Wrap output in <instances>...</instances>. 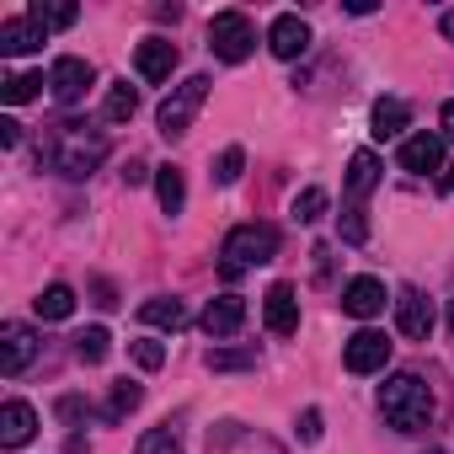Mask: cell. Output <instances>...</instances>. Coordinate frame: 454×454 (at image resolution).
Masks as SVG:
<instances>
[{"mask_svg":"<svg viewBox=\"0 0 454 454\" xmlns=\"http://www.w3.org/2000/svg\"><path fill=\"white\" fill-rule=\"evenodd\" d=\"M401 171H411V176L443 171V134H411L401 145Z\"/></svg>","mask_w":454,"mask_h":454,"instance_id":"obj_12","label":"cell"},{"mask_svg":"<svg viewBox=\"0 0 454 454\" xmlns=\"http://www.w3.org/2000/svg\"><path fill=\"white\" fill-rule=\"evenodd\" d=\"M406 123H411V107H406L401 97H380L374 113H369V134H374V139H395Z\"/></svg>","mask_w":454,"mask_h":454,"instance_id":"obj_18","label":"cell"},{"mask_svg":"<svg viewBox=\"0 0 454 454\" xmlns=\"http://www.w3.org/2000/svg\"><path fill=\"white\" fill-rule=\"evenodd\" d=\"M134 454H182V438L171 433V427H150L145 438H139V449Z\"/></svg>","mask_w":454,"mask_h":454,"instance_id":"obj_29","label":"cell"},{"mask_svg":"<svg viewBox=\"0 0 454 454\" xmlns=\"http://www.w3.org/2000/svg\"><path fill=\"white\" fill-rule=\"evenodd\" d=\"M443 187H449V192H454V166H449V176H443Z\"/></svg>","mask_w":454,"mask_h":454,"instance_id":"obj_40","label":"cell"},{"mask_svg":"<svg viewBox=\"0 0 454 454\" xmlns=\"http://www.w3.org/2000/svg\"><path fill=\"white\" fill-rule=\"evenodd\" d=\"M134 70H139V81H171V70H176V43H171V38H145V43L134 49Z\"/></svg>","mask_w":454,"mask_h":454,"instance_id":"obj_11","label":"cell"},{"mask_svg":"<svg viewBox=\"0 0 454 454\" xmlns=\"http://www.w3.org/2000/svg\"><path fill=\"white\" fill-rule=\"evenodd\" d=\"M342 310H348V316H358V321L380 316V310H385V284H380V278H369V273H364V278H353V284L342 289Z\"/></svg>","mask_w":454,"mask_h":454,"instance_id":"obj_17","label":"cell"},{"mask_svg":"<svg viewBox=\"0 0 454 454\" xmlns=\"http://www.w3.org/2000/svg\"><path fill=\"white\" fill-rule=\"evenodd\" d=\"M241 166H247V150H241V145H231V150L219 155V166H214V182H219V187L241 182Z\"/></svg>","mask_w":454,"mask_h":454,"instance_id":"obj_31","label":"cell"},{"mask_svg":"<svg viewBox=\"0 0 454 454\" xmlns=\"http://www.w3.org/2000/svg\"><path fill=\"white\" fill-rule=\"evenodd\" d=\"M113 353V337H107V326H86L81 337H75V358L81 364H102Z\"/></svg>","mask_w":454,"mask_h":454,"instance_id":"obj_24","label":"cell"},{"mask_svg":"<svg viewBox=\"0 0 454 454\" xmlns=\"http://www.w3.org/2000/svg\"><path fill=\"white\" fill-rule=\"evenodd\" d=\"M374 187H380V155H374V150H358V155L348 160V198L364 203Z\"/></svg>","mask_w":454,"mask_h":454,"instance_id":"obj_19","label":"cell"},{"mask_svg":"<svg viewBox=\"0 0 454 454\" xmlns=\"http://www.w3.org/2000/svg\"><path fill=\"white\" fill-rule=\"evenodd\" d=\"M38 86H43V75H12L6 86H0V97H6L12 107H22V102H33V97H38Z\"/></svg>","mask_w":454,"mask_h":454,"instance_id":"obj_30","label":"cell"},{"mask_svg":"<svg viewBox=\"0 0 454 454\" xmlns=\"http://www.w3.org/2000/svg\"><path fill=\"white\" fill-rule=\"evenodd\" d=\"M395 326H401V337L427 342V332H433V305H427L417 289H401V294H395Z\"/></svg>","mask_w":454,"mask_h":454,"instance_id":"obj_13","label":"cell"},{"mask_svg":"<svg viewBox=\"0 0 454 454\" xmlns=\"http://www.w3.org/2000/svg\"><path fill=\"white\" fill-rule=\"evenodd\" d=\"M380 411L395 433H417V427L433 422V390L417 374H390L380 385Z\"/></svg>","mask_w":454,"mask_h":454,"instance_id":"obj_1","label":"cell"},{"mask_svg":"<svg viewBox=\"0 0 454 454\" xmlns=\"http://www.w3.org/2000/svg\"><path fill=\"white\" fill-rule=\"evenodd\" d=\"M300 438H305V443H316V438H321V411H316V406L300 417Z\"/></svg>","mask_w":454,"mask_h":454,"instance_id":"obj_35","label":"cell"},{"mask_svg":"<svg viewBox=\"0 0 454 454\" xmlns=\"http://www.w3.org/2000/svg\"><path fill=\"white\" fill-rule=\"evenodd\" d=\"M91 81H97V70H91L86 59H75V54L54 59V70H49V91H54V102H59V107H75V102H86Z\"/></svg>","mask_w":454,"mask_h":454,"instance_id":"obj_6","label":"cell"},{"mask_svg":"<svg viewBox=\"0 0 454 454\" xmlns=\"http://www.w3.org/2000/svg\"><path fill=\"white\" fill-rule=\"evenodd\" d=\"M449 332H454V300H449Z\"/></svg>","mask_w":454,"mask_h":454,"instance_id":"obj_41","label":"cell"},{"mask_svg":"<svg viewBox=\"0 0 454 454\" xmlns=\"http://www.w3.org/2000/svg\"><path fill=\"white\" fill-rule=\"evenodd\" d=\"M139 401H145V385H139V380H118V385H113V395H107V417L118 422V417H129Z\"/></svg>","mask_w":454,"mask_h":454,"instance_id":"obj_25","label":"cell"},{"mask_svg":"<svg viewBox=\"0 0 454 454\" xmlns=\"http://www.w3.org/2000/svg\"><path fill=\"white\" fill-rule=\"evenodd\" d=\"M342 364H348V374H380V369L390 364V337L374 332V326L353 332L348 348H342Z\"/></svg>","mask_w":454,"mask_h":454,"instance_id":"obj_7","label":"cell"},{"mask_svg":"<svg viewBox=\"0 0 454 454\" xmlns=\"http://www.w3.org/2000/svg\"><path fill=\"white\" fill-rule=\"evenodd\" d=\"M27 17H33V22H43V27H70L81 12H75V6H43V0H38V6H33Z\"/></svg>","mask_w":454,"mask_h":454,"instance_id":"obj_32","label":"cell"},{"mask_svg":"<svg viewBox=\"0 0 454 454\" xmlns=\"http://www.w3.org/2000/svg\"><path fill=\"white\" fill-rule=\"evenodd\" d=\"M145 176H150V166H145V160H129V166H123V182H129V187H139Z\"/></svg>","mask_w":454,"mask_h":454,"instance_id":"obj_37","label":"cell"},{"mask_svg":"<svg viewBox=\"0 0 454 454\" xmlns=\"http://www.w3.org/2000/svg\"><path fill=\"white\" fill-rule=\"evenodd\" d=\"M33 310H38L43 321H65V316L75 310V289H70V284H49V289L33 300Z\"/></svg>","mask_w":454,"mask_h":454,"instance_id":"obj_23","label":"cell"},{"mask_svg":"<svg viewBox=\"0 0 454 454\" xmlns=\"http://www.w3.org/2000/svg\"><path fill=\"white\" fill-rule=\"evenodd\" d=\"M241 326H247V300L241 294H219V300L203 305V332L208 337H236Z\"/></svg>","mask_w":454,"mask_h":454,"instance_id":"obj_10","label":"cell"},{"mask_svg":"<svg viewBox=\"0 0 454 454\" xmlns=\"http://www.w3.org/2000/svg\"><path fill=\"white\" fill-rule=\"evenodd\" d=\"M33 353H38L33 326H22V321H6V326H0V374H6V380H17V374L33 364Z\"/></svg>","mask_w":454,"mask_h":454,"instance_id":"obj_8","label":"cell"},{"mask_svg":"<svg viewBox=\"0 0 454 454\" xmlns=\"http://www.w3.org/2000/svg\"><path fill=\"white\" fill-rule=\"evenodd\" d=\"M219 257H224V278H241L247 268H262V262H273L278 257V224H236L231 236H224V247H219Z\"/></svg>","mask_w":454,"mask_h":454,"instance_id":"obj_2","label":"cell"},{"mask_svg":"<svg viewBox=\"0 0 454 454\" xmlns=\"http://www.w3.org/2000/svg\"><path fill=\"white\" fill-rule=\"evenodd\" d=\"M321 214H326V187H305V192L294 198V219H300V224H316Z\"/></svg>","mask_w":454,"mask_h":454,"instance_id":"obj_28","label":"cell"},{"mask_svg":"<svg viewBox=\"0 0 454 454\" xmlns=\"http://www.w3.org/2000/svg\"><path fill=\"white\" fill-rule=\"evenodd\" d=\"M59 417H65V422H81V417H91V406H86L81 395H65V401H59Z\"/></svg>","mask_w":454,"mask_h":454,"instance_id":"obj_34","label":"cell"},{"mask_svg":"<svg viewBox=\"0 0 454 454\" xmlns=\"http://www.w3.org/2000/svg\"><path fill=\"white\" fill-rule=\"evenodd\" d=\"M17 139H22V123H17V118H0V145H6V150H12Z\"/></svg>","mask_w":454,"mask_h":454,"instance_id":"obj_36","label":"cell"},{"mask_svg":"<svg viewBox=\"0 0 454 454\" xmlns=\"http://www.w3.org/2000/svg\"><path fill=\"white\" fill-rule=\"evenodd\" d=\"M33 433H38V411L27 401H6V406H0V443H6V449L33 443Z\"/></svg>","mask_w":454,"mask_h":454,"instance_id":"obj_14","label":"cell"},{"mask_svg":"<svg viewBox=\"0 0 454 454\" xmlns=\"http://www.w3.org/2000/svg\"><path fill=\"white\" fill-rule=\"evenodd\" d=\"M155 198H160L166 214H182V203H187V182H182L176 166H160V171H155Z\"/></svg>","mask_w":454,"mask_h":454,"instance_id":"obj_22","label":"cell"},{"mask_svg":"<svg viewBox=\"0 0 454 454\" xmlns=\"http://www.w3.org/2000/svg\"><path fill=\"white\" fill-rule=\"evenodd\" d=\"M203 102H208V75H187V81L160 102V113H155L160 134H166V139H182V134L192 129V118H198Z\"/></svg>","mask_w":454,"mask_h":454,"instance_id":"obj_4","label":"cell"},{"mask_svg":"<svg viewBox=\"0 0 454 454\" xmlns=\"http://www.w3.org/2000/svg\"><path fill=\"white\" fill-rule=\"evenodd\" d=\"M257 364V348H214L208 353V369L224 374V369H252Z\"/></svg>","mask_w":454,"mask_h":454,"instance_id":"obj_26","label":"cell"},{"mask_svg":"<svg viewBox=\"0 0 454 454\" xmlns=\"http://www.w3.org/2000/svg\"><path fill=\"white\" fill-rule=\"evenodd\" d=\"M134 364H139V369H160V364H166V348L145 337V342H134Z\"/></svg>","mask_w":454,"mask_h":454,"instance_id":"obj_33","label":"cell"},{"mask_svg":"<svg viewBox=\"0 0 454 454\" xmlns=\"http://www.w3.org/2000/svg\"><path fill=\"white\" fill-rule=\"evenodd\" d=\"M208 49H214V59H224V65L252 59V49H257L252 17H247V12H219V17L208 22Z\"/></svg>","mask_w":454,"mask_h":454,"instance_id":"obj_3","label":"cell"},{"mask_svg":"<svg viewBox=\"0 0 454 454\" xmlns=\"http://www.w3.org/2000/svg\"><path fill=\"white\" fill-rule=\"evenodd\" d=\"M337 231H342V241H348V247H364V241H369V219H364V208H358V203H348V208H342Z\"/></svg>","mask_w":454,"mask_h":454,"instance_id":"obj_27","label":"cell"},{"mask_svg":"<svg viewBox=\"0 0 454 454\" xmlns=\"http://www.w3.org/2000/svg\"><path fill=\"white\" fill-rule=\"evenodd\" d=\"M443 139H454V102H443Z\"/></svg>","mask_w":454,"mask_h":454,"instance_id":"obj_38","label":"cell"},{"mask_svg":"<svg viewBox=\"0 0 454 454\" xmlns=\"http://www.w3.org/2000/svg\"><path fill=\"white\" fill-rule=\"evenodd\" d=\"M262 321H268L273 337L300 332V294H294V284H273V289L262 294Z\"/></svg>","mask_w":454,"mask_h":454,"instance_id":"obj_9","label":"cell"},{"mask_svg":"<svg viewBox=\"0 0 454 454\" xmlns=\"http://www.w3.org/2000/svg\"><path fill=\"white\" fill-rule=\"evenodd\" d=\"M102 155H107V139H97V134L86 139V134H70V129H65V134L54 139V150H49L54 171H65V176H75V182L91 176V171L102 166Z\"/></svg>","mask_w":454,"mask_h":454,"instance_id":"obj_5","label":"cell"},{"mask_svg":"<svg viewBox=\"0 0 454 454\" xmlns=\"http://www.w3.org/2000/svg\"><path fill=\"white\" fill-rule=\"evenodd\" d=\"M268 49H273L278 59H300V54L310 49V27H305L294 12H284V17L268 27Z\"/></svg>","mask_w":454,"mask_h":454,"instance_id":"obj_15","label":"cell"},{"mask_svg":"<svg viewBox=\"0 0 454 454\" xmlns=\"http://www.w3.org/2000/svg\"><path fill=\"white\" fill-rule=\"evenodd\" d=\"M139 321H145V326L182 332V326H187V305H182V300H145V305H139Z\"/></svg>","mask_w":454,"mask_h":454,"instance_id":"obj_20","label":"cell"},{"mask_svg":"<svg viewBox=\"0 0 454 454\" xmlns=\"http://www.w3.org/2000/svg\"><path fill=\"white\" fill-rule=\"evenodd\" d=\"M43 38H49V27L33 22V17L0 22V54H33V49H43Z\"/></svg>","mask_w":454,"mask_h":454,"instance_id":"obj_16","label":"cell"},{"mask_svg":"<svg viewBox=\"0 0 454 454\" xmlns=\"http://www.w3.org/2000/svg\"><path fill=\"white\" fill-rule=\"evenodd\" d=\"M134 107H139V91H134L129 81H113L107 97H102V118H107V123H129Z\"/></svg>","mask_w":454,"mask_h":454,"instance_id":"obj_21","label":"cell"},{"mask_svg":"<svg viewBox=\"0 0 454 454\" xmlns=\"http://www.w3.org/2000/svg\"><path fill=\"white\" fill-rule=\"evenodd\" d=\"M438 27H443V38L454 43V12H443V22H438Z\"/></svg>","mask_w":454,"mask_h":454,"instance_id":"obj_39","label":"cell"}]
</instances>
